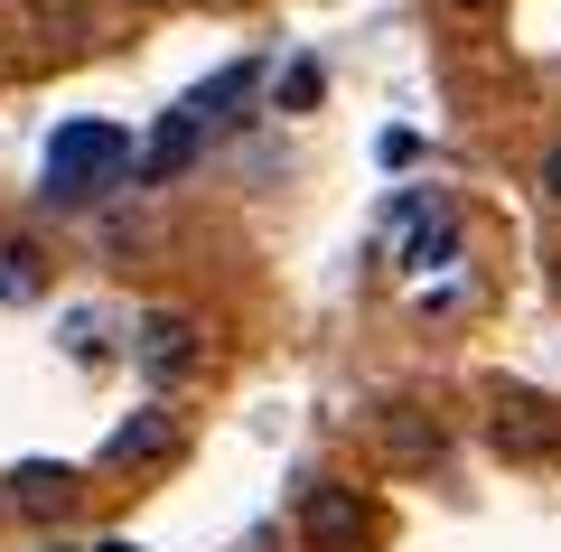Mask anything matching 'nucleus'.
I'll return each instance as SVG.
<instances>
[{"mask_svg":"<svg viewBox=\"0 0 561 552\" xmlns=\"http://www.w3.org/2000/svg\"><path fill=\"white\" fill-rule=\"evenodd\" d=\"M122 169H131V140H122L113 122H66V132L47 140V198H57V206L103 198Z\"/></svg>","mask_w":561,"mask_h":552,"instance_id":"nucleus-1","label":"nucleus"},{"mask_svg":"<svg viewBox=\"0 0 561 552\" xmlns=\"http://www.w3.org/2000/svg\"><path fill=\"white\" fill-rule=\"evenodd\" d=\"M300 543L309 552H356L365 543V496L337 487V477H309L300 487Z\"/></svg>","mask_w":561,"mask_h":552,"instance_id":"nucleus-2","label":"nucleus"},{"mask_svg":"<svg viewBox=\"0 0 561 552\" xmlns=\"http://www.w3.org/2000/svg\"><path fill=\"white\" fill-rule=\"evenodd\" d=\"M131 356H140V375H150V384H179V375H197L206 337H197V318H179V309H150V318L131 328Z\"/></svg>","mask_w":561,"mask_h":552,"instance_id":"nucleus-3","label":"nucleus"},{"mask_svg":"<svg viewBox=\"0 0 561 552\" xmlns=\"http://www.w3.org/2000/svg\"><path fill=\"white\" fill-rule=\"evenodd\" d=\"M486 431H496V450H515V459H552V440H561V403H542V394H496V413H486Z\"/></svg>","mask_w":561,"mask_h":552,"instance_id":"nucleus-4","label":"nucleus"},{"mask_svg":"<svg viewBox=\"0 0 561 552\" xmlns=\"http://www.w3.org/2000/svg\"><path fill=\"white\" fill-rule=\"evenodd\" d=\"M10 506L20 515H38V525H57L66 506H76V469H57V459H28V469H10Z\"/></svg>","mask_w":561,"mask_h":552,"instance_id":"nucleus-5","label":"nucleus"},{"mask_svg":"<svg viewBox=\"0 0 561 552\" xmlns=\"http://www.w3.org/2000/svg\"><path fill=\"white\" fill-rule=\"evenodd\" d=\"M375 431H383V450H393V459H440V450H449V431H440V421L402 413V403H383V413H375Z\"/></svg>","mask_w":561,"mask_h":552,"instance_id":"nucleus-6","label":"nucleus"},{"mask_svg":"<svg viewBox=\"0 0 561 552\" xmlns=\"http://www.w3.org/2000/svg\"><path fill=\"white\" fill-rule=\"evenodd\" d=\"M197 132H206L197 113H179V122H160V140H150V159H140V169H150V178H179L187 159H197Z\"/></svg>","mask_w":561,"mask_h":552,"instance_id":"nucleus-7","label":"nucleus"},{"mask_svg":"<svg viewBox=\"0 0 561 552\" xmlns=\"http://www.w3.org/2000/svg\"><path fill=\"white\" fill-rule=\"evenodd\" d=\"M179 450V431H169V413H131L113 431V459H169Z\"/></svg>","mask_w":561,"mask_h":552,"instance_id":"nucleus-8","label":"nucleus"},{"mask_svg":"<svg viewBox=\"0 0 561 552\" xmlns=\"http://www.w3.org/2000/svg\"><path fill=\"white\" fill-rule=\"evenodd\" d=\"M38 291V244H0V300Z\"/></svg>","mask_w":561,"mask_h":552,"instance_id":"nucleus-9","label":"nucleus"},{"mask_svg":"<svg viewBox=\"0 0 561 552\" xmlns=\"http://www.w3.org/2000/svg\"><path fill=\"white\" fill-rule=\"evenodd\" d=\"M449 254H459V225H421V235H412V262H449Z\"/></svg>","mask_w":561,"mask_h":552,"instance_id":"nucleus-10","label":"nucleus"},{"mask_svg":"<svg viewBox=\"0 0 561 552\" xmlns=\"http://www.w3.org/2000/svg\"><path fill=\"white\" fill-rule=\"evenodd\" d=\"M542 198L561 206V140H552V150H542Z\"/></svg>","mask_w":561,"mask_h":552,"instance_id":"nucleus-11","label":"nucleus"},{"mask_svg":"<svg viewBox=\"0 0 561 552\" xmlns=\"http://www.w3.org/2000/svg\"><path fill=\"white\" fill-rule=\"evenodd\" d=\"M449 10H486V0H449Z\"/></svg>","mask_w":561,"mask_h":552,"instance_id":"nucleus-12","label":"nucleus"},{"mask_svg":"<svg viewBox=\"0 0 561 552\" xmlns=\"http://www.w3.org/2000/svg\"><path fill=\"white\" fill-rule=\"evenodd\" d=\"M103 552H131V543H103Z\"/></svg>","mask_w":561,"mask_h":552,"instance_id":"nucleus-13","label":"nucleus"},{"mask_svg":"<svg viewBox=\"0 0 561 552\" xmlns=\"http://www.w3.org/2000/svg\"><path fill=\"white\" fill-rule=\"evenodd\" d=\"M140 10H160V0H140Z\"/></svg>","mask_w":561,"mask_h":552,"instance_id":"nucleus-14","label":"nucleus"},{"mask_svg":"<svg viewBox=\"0 0 561 552\" xmlns=\"http://www.w3.org/2000/svg\"><path fill=\"white\" fill-rule=\"evenodd\" d=\"M552 459H561V440H552Z\"/></svg>","mask_w":561,"mask_h":552,"instance_id":"nucleus-15","label":"nucleus"},{"mask_svg":"<svg viewBox=\"0 0 561 552\" xmlns=\"http://www.w3.org/2000/svg\"><path fill=\"white\" fill-rule=\"evenodd\" d=\"M0 506H10V496H0Z\"/></svg>","mask_w":561,"mask_h":552,"instance_id":"nucleus-16","label":"nucleus"}]
</instances>
